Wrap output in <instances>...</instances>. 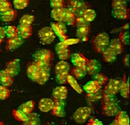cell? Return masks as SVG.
I'll return each mask as SVG.
<instances>
[{
  "label": "cell",
  "instance_id": "6da1fadb",
  "mask_svg": "<svg viewBox=\"0 0 130 125\" xmlns=\"http://www.w3.org/2000/svg\"><path fill=\"white\" fill-rule=\"evenodd\" d=\"M101 103L102 108V113L107 117H112L118 114L120 111V109L114 95L103 91L102 95Z\"/></svg>",
  "mask_w": 130,
  "mask_h": 125
},
{
  "label": "cell",
  "instance_id": "7a4b0ae2",
  "mask_svg": "<svg viewBox=\"0 0 130 125\" xmlns=\"http://www.w3.org/2000/svg\"><path fill=\"white\" fill-rule=\"evenodd\" d=\"M87 3L82 1H69L67 6V9L73 13L76 18L82 17L87 9H88Z\"/></svg>",
  "mask_w": 130,
  "mask_h": 125
},
{
  "label": "cell",
  "instance_id": "3957f363",
  "mask_svg": "<svg viewBox=\"0 0 130 125\" xmlns=\"http://www.w3.org/2000/svg\"><path fill=\"white\" fill-rule=\"evenodd\" d=\"M110 38L106 33H100L96 35L93 41V47L98 53H102L109 47Z\"/></svg>",
  "mask_w": 130,
  "mask_h": 125
},
{
  "label": "cell",
  "instance_id": "277c9868",
  "mask_svg": "<svg viewBox=\"0 0 130 125\" xmlns=\"http://www.w3.org/2000/svg\"><path fill=\"white\" fill-rule=\"evenodd\" d=\"M91 113L92 110L90 108L87 106L81 107L74 112L73 118L77 123L82 124L86 122L90 118Z\"/></svg>",
  "mask_w": 130,
  "mask_h": 125
},
{
  "label": "cell",
  "instance_id": "5b68a950",
  "mask_svg": "<svg viewBox=\"0 0 130 125\" xmlns=\"http://www.w3.org/2000/svg\"><path fill=\"white\" fill-rule=\"evenodd\" d=\"M40 43L43 45H49L53 42L56 35L51 27H45L38 31Z\"/></svg>",
  "mask_w": 130,
  "mask_h": 125
},
{
  "label": "cell",
  "instance_id": "8992f818",
  "mask_svg": "<svg viewBox=\"0 0 130 125\" xmlns=\"http://www.w3.org/2000/svg\"><path fill=\"white\" fill-rule=\"evenodd\" d=\"M71 61L74 67L83 71L86 70L88 59L81 53H73L71 56Z\"/></svg>",
  "mask_w": 130,
  "mask_h": 125
},
{
  "label": "cell",
  "instance_id": "52a82bcc",
  "mask_svg": "<svg viewBox=\"0 0 130 125\" xmlns=\"http://www.w3.org/2000/svg\"><path fill=\"white\" fill-rule=\"evenodd\" d=\"M34 62H52L53 54L49 49H42L37 51L34 54Z\"/></svg>",
  "mask_w": 130,
  "mask_h": 125
},
{
  "label": "cell",
  "instance_id": "ba28073f",
  "mask_svg": "<svg viewBox=\"0 0 130 125\" xmlns=\"http://www.w3.org/2000/svg\"><path fill=\"white\" fill-rule=\"evenodd\" d=\"M55 49H56L58 58L61 59V61L67 60L71 56L69 47L67 46L63 42H60L58 43L55 47Z\"/></svg>",
  "mask_w": 130,
  "mask_h": 125
},
{
  "label": "cell",
  "instance_id": "9c48e42d",
  "mask_svg": "<svg viewBox=\"0 0 130 125\" xmlns=\"http://www.w3.org/2000/svg\"><path fill=\"white\" fill-rule=\"evenodd\" d=\"M65 107H66V103L63 100H54L53 107L51 110L52 114L56 117H65L66 115Z\"/></svg>",
  "mask_w": 130,
  "mask_h": 125
},
{
  "label": "cell",
  "instance_id": "30bf717a",
  "mask_svg": "<svg viewBox=\"0 0 130 125\" xmlns=\"http://www.w3.org/2000/svg\"><path fill=\"white\" fill-rule=\"evenodd\" d=\"M120 84H121V80L118 79H111L107 83L104 91L106 93L111 94L112 95H116L118 93L120 92Z\"/></svg>",
  "mask_w": 130,
  "mask_h": 125
},
{
  "label": "cell",
  "instance_id": "8fae6325",
  "mask_svg": "<svg viewBox=\"0 0 130 125\" xmlns=\"http://www.w3.org/2000/svg\"><path fill=\"white\" fill-rule=\"evenodd\" d=\"M101 69V64L100 62L95 59L88 60L85 72L86 75H97Z\"/></svg>",
  "mask_w": 130,
  "mask_h": 125
},
{
  "label": "cell",
  "instance_id": "7c38bea8",
  "mask_svg": "<svg viewBox=\"0 0 130 125\" xmlns=\"http://www.w3.org/2000/svg\"><path fill=\"white\" fill-rule=\"evenodd\" d=\"M4 70L13 77L17 76L20 72V65L19 60L15 59L13 61L8 62L6 64Z\"/></svg>",
  "mask_w": 130,
  "mask_h": 125
},
{
  "label": "cell",
  "instance_id": "4fadbf2b",
  "mask_svg": "<svg viewBox=\"0 0 130 125\" xmlns=\"http://www.w3.org/2000/svg\"><path fill=\"white\" fill-rule=\"evenodd\" d=\"M24 43V40L21 38L17 36V37L9 38L6 41V49L8 51H13L16 49L17 48L20 47Z\"/></svg>",
  "mask_w": 130,
  "mask_h": 125
},
{
  "label": "cell",
  "instance_id": "5bb4252c",
  "mask_svg": "<svg viewBox=\"0 0 130 125\" xmlns=\"http://www.w3.org/2000/svg\"><path fill=\"white\" fill-rule=\"evenodd\" d=\"M52 96L55 100H64L68 96V88L66 86H58L52 91Z\"/></svg>",
  "mask_w": 130,
  "mask_h": 125
},
{
  "label": "cell",
  "instance_id": "9a60e30c",
  "mask_svg": "<svg viewBox=\"0 0 130 125\" xmlns=\"http://www.w3.org/2000/svg\"><path fill=\"white\" fill-rule=\"evenodd\" d=\"M101 88L102 86L98 83L93 80V81H90L86 83L84 86L83 90L86 91L88 94H94L100 91Z\"/></svg>",
  "mask_w": 130,
  "mask_h": 125
},
{
  "label": "cell",
  "instance_id": "2e32d148",
  "mask_svg": "<svg viewBox=\"0 0 130 125\" xmlns=\"http://www.w3.org/2000/svg\"><path fill=\"white\" fill-rule=\"evenodd\" d=\"M54 101L50 98L41 99L38 103V109L43 113H47L51 111L53 107Z\"/></svg>",
  "mask_w": 130,
  "mask_h": 125
},
{
  "label": "cell",
  "instance_id": "e0dca14e",
  "mask_svg": "<svg viewBox=\"0 0 130 125\" xmlns=\"http://www.w3.org/2000/svg\"><path fill=\"white\" fill-rule=\"evenodd\" d=\"M39 72L40 69L34 61L31 62L30 63L28 64L27 68V75L31 81H35V79Z\"/></svg>",
  "mask_w": 130,
  "mask_h": 125
},
{
  "label": "cell",
  "instance_id": "ac0fdd59",
  "mask_svg": "<svg viewBox=\"0 0 130 125\" xmlns=\"http://www.w3.org/2000/svg\"><path fill=\"white\" fill-rule=\"evenodd\" d=\"M18 36L22 39H27L31 36L32 35V27L31 26H22L18 25L17 27Z\"/></svg>",
  "mask_w": 130,
  "mask_h": 125
},
{
  "label": "cell",
  "instance_id": "d6986e66",
  "mask_svg": "<svg viewBox=\"0 0 130 125\" xmlns=\"http://www.w3.org/2000/svg\"><path fill=\"white\" fill-rule=\"evenodd\" d=\"M12 76L6 72L5 70L0 71V84L1 85L8 87L13 83L14 79Z\"/></svg>",
  "mask_w": 130,
  "mask_h": 125
},
{
  "label": "cell",
  "instance_id": "ffe728a7",
  "mask_svg": "<svg viewBox=\"0 0 130 125\" xmlns=\"http://www.w3.org/2000/svg\"><path fill=\"white\" fill-rule=\"evenodd\" d=\"M120 93L122 97L129 98V79L126 78V76L124 75L122 80H121V84L120 88Z\"/></svg>",
  "mask_w": 130,
  "mask_h": 125
},
{
  "label": "cell",
  "instance_id": "44dd1931",
  "mask_svg": "<svg viewBox=\"0 0 130 125\" xmlns=\"http://www.w3.org/2000/svg\"><path fill=\"white\" fill-rule=\"evenodd\" d=\"M109 48L111 49L116 55L122 53L124 49L123 45L118 38H114L113 40H110Z\"/></svg>",
  "mask_w": 130,
  "mask_h": 125
},
{
  "label": "cell",
  "instance_id": "7402d4cb",
  "mask_svg": "<svg viewBox=\"0 0 130 125\" xmlns=\"http://www.w3.org/2000/svg\"><path fill=\"white\" fill-rule=\"evenodd\" d=\"M34 107L35 102L31 100V101H27V102H25L24 104L20 105L18 110H19L20 111H21L25 115L28 116L29 115L33 113V111L34 109Z\"/></svg>",
  "mask_w": 130,
  "mask_h": 125
},
{
  "label": "cell",
  "instance_id": "603a6c76",
  "mask_svg": "<svg viewBox=\"0 0 130 125\" xmlns=\"http://www.w3.org/2000/svg\"><path fill=\"white\" fill-rule=\"evenodd\" d=\"M112 15L117 19L119 20H126L129 17V11L127 8H118L112 10Z\"/></svg>",
  "mask_w": 130,
  "mask_h": 125
},
{
  "label": "cell",
  "instance_id": "cb8c5ba5",
  "mask_svg": "<svg viewBox=\"0 0 130 125\" xmlns=\"http://www.w3.org/2000/svg\"><path fill=\"white\" fill-rule=\"evenodd\" d=\"M70 65L68 63L64 61H59L55 66V74L56 75H63V74H68L69 73Z\"/></svg>",
  "mask_w": 130,
  "mask_h": 125
},
{
  "label": "cell",
  "instance_id": "d4e9b609",
  "mask_svg": "<svg viewBox=\"0 0 130 125\" xmlns=\"http://www.w3.org/2000/svg\"><path fill=\"white\" fill-rule=\"evenodd\" d=\"M17 12L15 10L11 9L9 11L4 12V13H0V19L2 21L5 22H10L15 20L17 17Z\"/></svg>",
  "mask_w": 130,
  "mask_h": 125
},
{
  "label": "cell",
  "instance_id": "484cf974",
  "mask_svg": "<svg viewBox=\"0 0 130 125\" xmlns=\"http://www.w3.org/2000/svg\"><path fill=\"white\" fill-rule=\"evenodd\" d=\"M40 116L35 113H32L27 117V119L22 122V125H40Z\"/></svg>",
  "mask_w": 130,
  "mask_h": 125
},
{
  "label": "cell",
  "instance_id": "4316f807",
  "mask_svg": "<svg viewBox=\"0 0 130 125\" xmlns=\"http://www.w3.org/2000/svg\"><path fill=\"white\" fill-rule=\"evenodd\" d=\"M117 123L119 125H129V116L125 111H120L116 115V119Z\"/></svg>",
  "mask_w": 130,
  "mask_h": 125
},
{
  "label": "cell",
  "instance_id": "83f0119b",
  "mask_svg": "<svg viewBox=\"0 0 130 125\" xmlns=\"http://www.w3.org/2000/svg\"><path fill=\"white\" fill-rule=\"evenodd\" d=\"M65 8L52 9L51 11V16L57 22H63V17Z\"/></svg>",
  "mask_w": 130,
  "mask_h": 125
},
{
  "label": "cell",
  "instance_id": "f1b7e54d",
  "mask_svg": "<svg viewBox=\"0 0 130 125\" xmlns=\"http://www.w3.org/2000/svg\"><path fill=\"white\" fill-rule=\"evenodd\" d=\"M76 22V17L73 13H72L70 11H68L66 8H65V12H64L63 17V23L70 26H73L75 24Z\"/></svg>",
  "mask_w": 130,
  "mask_h": 125
},
{
  "label": "cell",
  "instance_id": "f546056e",
  "mask_svg": "<svg viewBox=\"0 0 130 125\" xmlns=\"http://www.w3.org/2000/svg\"><path fill=\"white\" fill-rule=\"evenodd\" d=\"M102 56H103L104 61L107 62V63H113L116 60L117 58L116 54L109 47L106 49L102 52Z\"/></svg>",
  "mask_w": 130,
  "mask_h": 125
},
{
  "label": "cell",
  "instance_id": "4dcf8cb0",
  "mask_svg": "<svg viewBox=\"0 0 130 125\" xmlns=\"http://www.w3.org/2000/svg\"><path fill=\"white\" fill-rule=\"evenodd\" d=\"M50 72L47 71H40L38 74L35 81L40 85H44L50 78Z\"/></svg>",
  "mask_w": 130,
  "mask_h": 125
},
{
  "label": "cell",
  "instance_id": "1f68e13d",
  "mask_svg": "<svg viewBox=\"0 0 130 125\" xmlns=\"http://www.w3.org/2000/svg\"><path fill=\"white\" fill-rule=\"evenodd\" d=\"M67 83H68L70 86L72 87L74 91L77 93L79 94H82L83 93L82 88L79 85V83H77V80L75 79L72 75H69L68 77V79H67Z\"/></svg>",
  "mask_w": 130,
  "mask_h": 125
},
{
  "label": "cell",
  "instance_id": "d6a6232c",
  "mask_svg": "<svg viewBox=\"0 0 130 125\" xmlns=\"http://www.w3.org/2000/svg\"><path fill=\"white\" fill-rule=\"evenodd\" d=\"M90 31L89 27H82V28H77V35L78 39L82 40L83 41H87L88 35Z\"/></svg>",
  "mask_w": 130,
  "mask_h": 125
},
{
  "label": "cell",
  "instance_id": "836d02e7",
  "mask_svg": "<svg viewBox=\"0 0 130 125\" xmlns=\"http://www.w3.org/2000/svg\"><path fill=\"white\" fill-rule=\"evenodd\" d=\"M51 29H52L55 35H56L58 38L61 40V42H64L65 40L68 39V36L66 35V34H65L63 32L56 26V23H52L51 24Z\"/></svg>",
  "mask_w": 130,
  "mask_h": 125
},
{
  "label": "cell",
  "instance_id": "e575fe53",
  "mask_svg": "<svg viewBox=\"0 0 130 125\" xmlns=\"http://www.w3.org/2000/svg\"><path fill=\"white\" fill-rule=\"evenodd\" d=\"M35 17L32 15H24L22 17L20 21L19 25L22 26H31L32 23L34 22Z\"/></svg>",
  "mask_w": 130,
  "mask_h": 125
},
{
  "label": "cell",
  "instance_id": "d590c367",
  "mask_svg": "<svg viewBox=\"0 0 130 125\" xmlns=\"http://www.w3.org/2000/svg\"><path fill=\"white\" fill-rule=\"evenodd\" d=\"M4 29H5L6 35L7 36L8 39L18 36L17 27L15 26H7Z\"/></svg>",
  "mask_w": 130,
  "mask_h": 125
},
{
  "label": "cell",
  "instance_id": "8d00e7d4",
  "mask_svg": "<svg viewBox=\"0 0 130 125\" xmlns=\"http://www.w3.org/2000/svg\"><path fill=\"white\" fill-rule=\"evenodd\" d=\"M82 17L86 21L88 22V23H90V22L93 21L96 17V13L95 11L93 9L88 8L84 12V13Z\"/></svg>",
  "mask_w": 130,
  "mask_h": 125
},
{
  "label": "cell",
  "instance_id": "74e56055",
  "mask_svg": "<svg viewBox=\"0 0 130 125\" xmlns=\"http://www.w3.org/2000/svg\"><path fill=\"white\" fill-rule=\"evenodd\" d=\"M93 79L102 86V85H106V83L109 81V78L102 73H98L97 75L93 76Z\"/></svg>",
  "mask_w": 130,
  "mask_h": 125
},
{
  "label": "cell",
  "instance_id": "f35d334b",
  "mask_svg": "<svg viewBox=\"0 0 130 125\" xmlns=\"http://www.w3.org/2000/svg\"><path fill=\"white\" fill-rule=\"evenodd\" d=\"M14 7L18 10H22L27 8L29 4V0H14L13 2Z\"/></svg>",
  "mask_w": 130,
  "mask_h": 125
},
{
  "label": "cell",
  "instance_id": "ab89813d",
  "mask_svg": "<svg viewBox=\"0 0 130 125\" xmlns=\"http://www.w3.org/2000/svg\"><path fill=\"white\" fill-rule=\"evenodd\" d=\"M12 9L11 3L8 0H0V13Z\"/></svg>",
  "mask_w": 130,
  "mask_h": 125
},
{
  "label": "cell",
  "instance_id": "60d3db41",
  "mask_svg": "<svg viewBox=\"0 0 130 125\" xmlns=\"http://www.w3.org/2000/svg\"><path fill=\"white\" fill-rule=\"evenodd\" d=\"M86 75L85 71H83L79 69H77L76 67L73 68L72 70V76L76 79H82Z\"/></svg>",
  "mask_w": 130,
  "mask_h": 125
},
{
  "label": "cell",
  "instance_id": "b9f144b4",
  "mask_svg": "<svg viewBox=\"0 0 130 125\" xmlns=\"http://www.w3.org/2000/svg\"><path fill=\"white\" fill-rule=\"evenodd\" d=\"M38 67L40 71H47L50 72L52 66L51 62H35Z\"/></svg>",
  "mask_w": 130,
  "mask_h": 125
},
{
  "label": "cell",
  "instance_id": "7bdbcfd3",
  "mask_svg": "<svg viewBox=\"0 0 130 125\" xmlns=\"http://www.w3.org/2000/svg\"><path fill=\"white\" fill-rule=\"evenodd\" d=\"M12 114H13V117L16 120H18V121H20V122H23L25 121V120L27 119V115H25L24 114H23L21 111H20L19 110H14L13 113H12Z\"/></svg>",
  "mask_w": 130,
  "mask_h": 125
},
{
  "label": "cell",
  "instance_id": "ee69618b",
  "mask_svg": "<svg viewBox=\"0 0 130 125\" xmlns=\"http://www.w3.org/2000/svg\"><path fill=\"white\" fill-rule=\"evenodd\" d=\"M10 96V91L7 87L0 85V99L1 100H6Z\"/></svg>",
  "mask_w": 130,
  "mask_h": 125
},
{
  "label": "cell",
  "instance_id": "f6af8a7d",
  "mask_svg": "<svg viewBox=\"0 0 130 125\" xmlns=\"http://www.w3.org/2000/svg\"><path fill=\"white\" fill-rule=\"evenodd\" d=\"M127 3L126 1L123 0H114L112 2V7L113 9H118V8H127Z\"/></svg>",
  "mask_w": 130,
  "mask_h": 125
},
{
  "label": "cell",
  "instance_id": "bcb514c9",
  "mask_svg": "<svg viewBox=\"0 0 130 125\" xmlns=\"http://www.w3.org/2000/svg\"><path fill=\"white\" fill-rule=\"evenodd\" d=\"M50 6L52 9L65 8V1L63 0H52Z\"/></svg>",
  "mask_w": 130,
  "mask_h": 125
},
{
  "label": "cell",
  "instance_id": "7dc6e473",
  "mask_svg": "<svg viewBox=\"0 0 130 125\" xmlns=\"http://www.w3.org/2000/svg\"><path fill=\"white\" fill-rule=\"evenodd\" d=\"M102 93H100V91L94 94H88L87 96H86V99L88 101L95 102V101H98L100 99L102 98Z\"/></svg>",
  "mask_w": 130,
  "mask_h": 125
},
{
  "label": "cell",
  "instance_id": "c3c4849f",
  "mask_svg": "<svg viewBox=\"0 0 130 125\" xmlns=\"http://www.w3.org/2000/svg\"><path fill=\"white\" fill-rule=\"evenodd\" d=\"M74 25H76L77 28H82V27H89L90 24L82 17L76 18V22H75Z\"/></svg>",
  "mask_w": 130,
  "mask_h": 125
},
{
  "label": "cell",
  "instance_id": "681fc988",
  "mask_svg": "<svg viewBox=\"0 0 130 125\" xmlns=\"http://www.w3.org/2000/svg\"><path fill=\"white\" fill-rule=\"evenodd\" d=\"M122 45H128L129 42V35L128 32H122L120 35V38H118Z\"/></svg>",
  "mask_w": 130,
  "mask_h": 125
},
{
  "label": "cell",
  "instance_id": "f907efd6",
  "mask_svg": "<svg viewBox=\"0 0 130 125\" xmlns=\"http://www.w3.org/2000/svg\"><path fill=\"white\" fill-rule=\"evenodd\" d=\"M69 73L68 74H63V75H56V81L60 84H66L67 83V79Z\"/></svg>",
  "mask_w": 130,
  "mask_h": 125
},
{
  "label": "cell",
  "instance_id": "816d5d0a",
  "mask_svg": "<svg viewBox=\"0 0 130 125\" xmlns=\"http://www.w3.org/2000/svg\"><path fill=\"white\" fill-rule=\"evenodd\" d=\"M79 39H67L65 40L63 43L66 45L67 46H69L70 45H73V44H76V43H79Z\"/></svg>",
  "mask_w": 130,
  "mask_h": 125
},
{
  "label": "cell",
  "instance_id": "f5cc1de1",
  "mask_svg": "<svg viewBox=\"0 0 130 125\" xmlns=\"http://www.w3.org/2000/svg\"><path fill=\"white\" fill-rule=\"evenodd\" d=\"M56 26L60 29L65 34H66L67 29H66V24H64L63 22H57L56 23Z\"/></svg>",
  "mask_w": 130,
  "mask_h": 125
},
{
  "label": "cell",
  "instance_id": "db71d44e",
  "mask_svg": "<svg viewBox=\"0 0 130 125\" xmlns=\"http://www.w3.org/2000/svg\"><path fill=\"white\" fill-rule=\"evenodd\" d=\"M6 36L5 29L4 27H0V40H2Z\"/></svg>",
  "mask_w": 130,
  "mask_h": 125
},
{
  "label": "cell",
  "instance_id": "11a10c76",
  "mask_svg": "<svg viewBox=\"0 0 130 125\" xmlns=\"http://www.w3.org/2000/svg\"><path fill=\"white\" fill-rule=\"evenodd\" d=\"M123 62L125 64V66H129V55H126L125 57L123 59Z\"/></svg>",
  "mask_w": 130,
  "mask_h": 125
},
{
  "label": "cell",
  "instance_id": "9f6ffc18",
  "mask_svg": "<svg viewBox=\"0 0 130 125\" xmlns=\"http://www.w3.org/2000/svg\"><path fill=\"white\" fill-rule=\"evenodd\" d=\"M109 125H119V124L117 123V122L116 121V120H113V121L111 124H109Z\"/></svg>",
  "mask_w": 130,
  "mask_h": 125
},
{
  "label": "cell",
  "instance_id": "6f0895ef",
  "mask_svg": "<svg viewBox=\"0 0 130 125\" xmlns=\"http://www.w3.org/2000/svg\"><path fill=\"white\" fill-rule=\"evenodd\" d=\"M0 125H4V123L2 122H0Z\"/></svg>",
  "mask_w": 130,
  "mask_h": 125
},
{
  "label": "cell",
  "instance_id": "680465c9",
  "mask_svg": "<svg viewBox=\"0 0 130 125\" xmlns=\"http://www.w3.org/2000/svg\"><path fill=\"white\" fill-rule=\"evenodd\" d=\"M48 125H55V124H49Z\"/></svg>",
  "mask_w": 130,
  "mask_h": 125
}]
</instances>
